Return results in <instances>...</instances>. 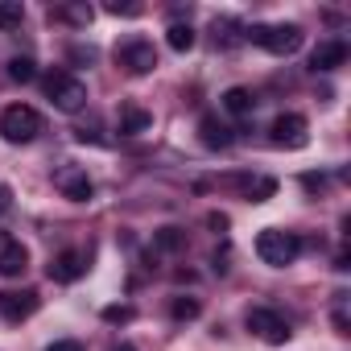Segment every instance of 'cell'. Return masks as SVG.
Listing matches in <instances>:
<instances>
[{"instance_id":"cell-1","label":"cell","mask_w":351,"mask_h":351,"mask_svg":"<svg viewBox=\"0 0 351 351\" xmlns=\"http://www.w3.org/2000/svg\"><path fill=\"white\" fill-rule=\"evenodd\" d=\"M42 128H46V120L29 104H9L5 112H0V136H5L9 145H29V141L42 136Z\"/></svg>"},{"instance_id":"cell-2","label":"cell","mask_w":351,"mask_h":351,"mask_svg":"<svg viewBox=\"0 0 351 351\" xmlns=\"http://www.w3.org/2000/svg\"><path fill=\"white\" fill-rule=\"evenodd\" d=\"M244 42H256L261 50H269L277 58H289V54L302 50L306 34H302V25H248L244 29Z\"/></svg>"},{"instance_id":"cell-3","label":"cell","mask_w":351,"mask_h":351,"mask_svg":"<svg viewBox=\"0 0 351 351\" xmlns=\"http://www.w3.org/2000/svg\"><path fill=\"white\" fill-rule=\"evenodd\" d=\"M256 256L273 269H285L302 256V236L298 232H281V228H265L256 236Z\"/></svg>"},{"instance_id":"cell-4","label":"cell","mask_w":351,"mask_h":351,"mask_svg":"<svg viewBox=\"0 0 351 351\" xmlns=\"http://www.w3.org/2000/svg\"><path fill=\"white\" fill-rule=\"evenodd\" d=\"M46 95H50V104H54L58 112H79V108L87 104V83L75 79L71 71H54V75L46 79Z\"/></svg>"},{"instance_id":"cell-5","label":"cell","mask_w":351,"mask_h":351,"mask_svg":"<svg viewBox=\"0 0 351 351\" xmlns=\"http://www.w3.org/2000/svg\"><path fill=\"white\" fill-rule=\"evenodd\" d=\"M54 191H58L62 199H71V203H87V199L95 195V182H91L87 165L66 161V165H58V169H54Z\"/></svg>"},{"instance_id":"cell-6","label":"cell","mask_w":351,"mask_h":351,"mask_svg":"<svg viewBox=\"0 0 351 351\" xmlns=\"http://www.w3.org/2000/svg\"><path fill=\"white\" fill-rule=\"evenodd\" d=\"M248 330L256 335V339H265V343H289V322H285V314H277L273 306H252L248 310Z\"/></svg>"},{"instance_id":"cell-7","label":"cell","mask_w":351,"mask_h":351,"mask_svg":"<svg viewBox=\"0 0 351 351\" xmlns=\"http://www.w3.org/2000/svg\"><path fill=\"white\" fill-rule=\"evenodd\" d=\"M269 141H273L277 149H306V145H310V124H306V116H298V112L277 116L273 128H269Z\"/></svg>"},{"instance_id":"cell-8","label":"cell","mask_w":351,"mask_h":351,"mask_svg":"<svg viewBox=\"0 0 351 351\" xmlns=\"http://www.w3.org/2000/svg\"><path fill=\"white\" fill-rule=\"evenodd\" d=\"M116 62H120L128 75H149V71L157 66V50H153V42H145V38H128V42L116 50Z\"/></svg>"},{"instance_id":"cell-9","label":"cell","mask_w":351,"mask_h":351,"mask_svg":"<svg viewBox=\"0 0 351 351\" xmlns=\"http://www.w3.org/2000/svg\"><path fill=\"white\" fill-rule=\"evenodd\" d=\"M50 281H58V285H75L79 277H87V252L83 248H62L54 261H50Z\"/></svg>"},{"instance_id":"cell-10","label":"cell","mask_w":351,"mask_h":351,"mask_svg":"<svg viewBox=\"0 0 351 351\" xmlns=\"http://www.w3.org/2000/svg\"><path fill=\"white\" fill-rule=\"evenodd\" d=\"M38 306H42L38 289H5L0 293V318L5 322H25Z\"/></svg>"},{"instance_id":"cell-11","label":"cell","mask_w":351,"mask_h":351,"mask_svg":"<svg viewBox=\"0 0 351 351\" xmlns=\"http://www.w3.org/2000/svg\"><path fill=\"white\" fill-rule=\"evenodd\" d=\"M29 269V248L13 236H0V277H21Z\"/></svg>"},{"instance_id":"cell-12","label":"cell","mask_w":351,"mask_h":351,"mask_svg":"<svg viewBox=\"0 0 351 351\" xmlns=\"http://www.w3.org/2000/svg\"><path fill=\"white\" fill-rule=\"evenodd\" d=\"M153 128V112L149 108H141V104H120V136H141V132H149Z\"/></svg>"},{"instance_id":"cell-13","label":"cell","mask_w":351,"mask_h":351,"mask_svg":"<svg viewBox=\"0 0 351 351\" xmlns=\"http://www.w3.org/2000/svg\"><path fill=\"white\" fill-rule=\"evenodd\" d=\"M347 62V42H318V50L310 54V71H335Z\"/></svg>"},{"instance_id":"cell-14","label":"cell","mask_w":351,"mask_h":351,"mask_svg":"<svg viewBox=\"0 0 351 351\" xmlns=\"http://www.w3.org/2000/svg\"><path fill=\"white\" fill-rule=\"evenodd\" d=\"M199 141H203L207 149H228L236 136H232V128H228L219 116H203V120H199Z\"/></svg>"},{"instance_id":"cell-15","label":"cell","mask_w":351,"mask_h":351,"mask_svg":"<svg viewBox=\"0 0 351 351\" xmlns=\"http://www.w3.org/2000/svg\"><path fill=\"white\" fill-rule=\"evenodd\" d=\"M50 17H54V21H66V25H75V29H87V25L95 21V9L87 5V0H75V5L50 9Z\"/></svg>"},{"instance_id":"cell-16","label":"cell","mask_w":351,"mask_h":351,"mask_svg":"<svg viewBox=\"0 0 351 351\" xmlns=\"http://www.w3.org/2000/svg\"><path fill=\"white\" fill-rule=\"evenodd\" d=\"M186 248V232L182 228H161V232H153V256H173V252H182Z\"/></svg>"},{"instance_id":"cell-17","label":"cell","mask_w":351,"mask_h":351,"mask_svg":"<svg viewBox=\"0 0 351 351\" xmlns=\"http://www.w3.org/2000/svg\"><path fill=\"white\" fill-rule=\"evenodd\" d=\"M252 108H256V95H252L248 87H228V91H223V112H232V116H252Z\"/></svg>"},{"instance_id":"cell-18","label":"cell","mask_w":351,"mask_h":351,"mask_svg":"<svg viewBox=\"0 0 351 351\" xmlns=\"http://www.w3.org/2000/svg\"><path fill=\"white\" fill-rule=\"evenodd\" d=\"M165 42H169V50H178V54L195 50V25H191V21H173V25L165 29Z\"/></svg>"},{"instance_id":"cell-19","label":"cell","mask_w":351,"mask_h":351,"mask_svg":"<svg viewBox=\"0 0 351 351\" xmlns=\"http://www.w3.org/2000/svg\"><path fill=\"white\" fill-rule=\"evenodd\" d=\"M240 42H244V25L232 21V17H219V21H215V46L232 50V46H240Z\"/></svg>"},{"instance_id":"cell-20","label":"cell","mask_w":351,"mask_h":351,"mask_svg":"<svg viewBox=\"0 0 351 351\" xmlns=\"http://www.w3.org/2000/svg\"><path fill=\"white\" fill-rule=\"evenodd\" d=\"M169 314H173V322H195L203 314V302L199 298H173L169 302Z\"/></svg>"},{"instance_id":"cell-21","label":"cell","mask_w":351,"mask_h":351,"mask_svg":"<svg viewBox=\"0 0 351 351\" xmlns=\"http://www.w3.org/2000/svg\"><path fill=\"white\" fill-rule=\"evenodd\" d=\"M25 21V5L21 0H0V29H17Z\"/></svg>"},{"instance_id":"cell-22","label":"cell","mask_w":351,"mask_h":351,"mask_svg":"<svg viewBox=\"0 0 351 351\" xmlns=\"http://www.w3.org/2000/svg\"><path fill=\"white\" fill-rule=\"evenodd\" d=\"M244 195H248V203H265L277 195V178H252V182H244Z\"/></svg>"},{"instance_id":"cell-23","label":"cell","mask_w":351,"mask_h":351,"mask_svg":"<svg viewBox=\"0 0 351 351\" xmlns=\"http://www.w3.org/2000/svg\"><path fill=\"white\" fill-rule=\"evenodd\" d=\"M9 79H13V83H34V79H38L34 58H25V54H21V58H13V62H9Z\"/></svg>"},{"instance_id":"cell-24","label":"cell","mask_w":351,"mask_h":351,"mask_svg":"<svg viewBox=\"0 0 351 351\" xmlns=\"http://www.w3.org/2000/svg\"><path fill=\"white\" fill-rule=\"evenodd\" d=\"M136 310L132 306H104V322H132Z\"/></svg>"},{"instance_id":"cell-25","label":"cell","mask_w":351,"mask_h":351,"mask_svg":"<svg viewBox=\"0 0 351 351\" xmlns=\"http://www.w3.org/2000/svg\"><path fill=\"white\" fill-rule=\"evenodd\" d=\"M104 13H112V17H141V5H120V0H108Z\"/></svg>"},{"instance_id":"cell-26","label":"cell","mask_w":351,"mask_h":351,"mask_svg":"<svg viewBox=\"0 0 351 351\" xmlns=\"http://www.w3.org/2000/svg\"><path fill=\"white\" fill-rule=\"evenodd\" d=\"M46 351H83V343H79V339H58V343H50Z\"/></svg>"},{"instance_id":"cell-27","label":"cell","mask_w":351,"mask_h":351,"mask_svg":"<svg viewBox=\"0 0 351 351\" xmlns=\"http://www.w3.org/2000/svg\"><path fill=\"white\" fill-rule=\"evenodd\" d=\"M302 186H306V191H322L326 178H322V173H302Z\"/></svg>"},{"instance_id":"cell-28","label":"cell","mask_w":351,"mask_h":351,"mask_svg":"<svg viewBox=\"0 0 351 351\" xmlns=\"http://www.w3.org/2000/svg\"><path fill=\"white\" fill-rule=\"evenodd\" d=\"M207 228H211V232H228V215L211 211V215H207Z\"/></svg>"},{"instance_id":"cell-29","label":"cell","mask_w":351,"mask_h":351,"mask_svg":"<svg viewBox=\"0 0 351 351\" xmlns=\"http://www.w3.org/2000/svg\"><path fill=\"white\" fill-rule=\"evenodd\" d=\"M335 330H339V335H351V322H347V310H343V306L335 310Z\"/></svg>"},{"instance_id":"cell-30","label":"cell","mask_w":351,"mask_h":351,"mask_svg":"<svg viewBox=\"0 0 351 351\" xmlns=\"http://www.w3.org/2000/svg\"><path fill=\"white\" fill-rule=\"evenodd\" d=\"M9 207H13V191H9V186H5V182H0V215H5V211H9Z\"/></svg>"},{"instance_id":"cell-31","label":"cell","mask_w":351,"mask_h":351,"mask_svg":"<svg viewBox=\"0 0 351 351\" xmlns=\"http://www.w3.org/2000/svg\"><path fill=\"white\" fill-rule=\"evenodd\" d=\"M116 351H136V347H132V343H120V347H116Z\"/></svg>"}]
</instances>
